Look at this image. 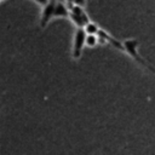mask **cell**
<instances>
[{"label": "cell", "instance_id": "1", "mask_svg": "<svg viewBox=\"0 0 155 155\" xmlns=\"http://www.w3.org/2000/svg\"><path fill=\"white\" fill-rule=\"evenodd\" d=\"M69 10H70L69 18L71 19V22H73L78 28H84V27L90 22V18H88L87 13L85 12L84 7L78 6V5H71V6L69 7Z\"/></svg>", "mask_w": 155, "mask_h": 155}, {"label": "cell", "instance_id": "2", "mask_svg": "<svg viewBox=\"0 0 155 155\" xmlns=\"http://www.w3.org/2000/svg\"><path fill=\"white\" fill-rule=\"evenodd\" d=\"M86 35L87 33L85 31L84 28H78L74 35V41H73V58L78 59L81 56L84 45H86Z\"/></svg>", "mask_w": 155, "mask_h": 155}, {"label": "cell", "instance_id": "3", "mask_svg": "<svg viewBox=\"0 0 155 155\" xmlns=\"http://www.w3.org/2000/svg\"><path fill=\"white\" fill-rule=\"evenodd\" d=\"M56 2H57V0H50L48 4L42 7L41 18H40V27H41V28H45V27L47 25V23L54 17Z\"/></svg>", "mask_w": 155, "mask_h": 155}, {"label": "cell", "instance_id": "4", "mask_svg": "<svg viewBox=\"0 0 155 155\" xmlns=\"http://www.w3.org/2000/svg\"><path fill=\"white\" fill-rule=\"evenodd\" d=\"M137 46H138V41H137V40L131 39V40H126V41H124L125 51H127L128 54L132 56L134 59H137V58L139 57L138 51H137Z\"/></svg>", "mask_w": 155, "mask_h": 155}, {"label": "cell", "instance_id": "5", "mask_svg": "<svg viewBox=\"0 0 155 155\" xmlns=\"http://www.w3.org/2000/svg\"><path fill=\"white\" fill-rule=\"evenodd\" d=\"M69 15H70V10H68L62 1H57L56 2V7H54V17L69 18Z\"/></svg>", "mask_w": 155, "mask_h": 155}, {"label": "cell", "instance_id": "6", "mask_svg": "<svg viewBox=\"0 0 155 155\" xmlns=\"http://www.w3.org/2000/svg\"><path fill=\"white\" fill-rule=\"evenodd\" d=\"M84 29H85V31H86L87 34H98V31H99L98 25H97L96 23H92V22H88V23L84 27Z\"/></svg>", "mask_w": 155, "mask_h": 155}, {"label": "cell", "instance_id": "7", "mask_svg": "<svg viewBox=\"0 0 155 155\" xmlns=\"http://www.w3.org/2000/svg\"><path fill=\"white\" fill-rule=\"evenodd\" d=\"M98 44V35L97 34H87L86 35V45L93 47Z\"/></svg>", "mask_w": 155, "mask_h": 155}, {"label": "cell", "instance_id": "8", "mask_svg": "<svg viewBox=\"0 0 155 155\" xmlns=\"http://www.w3.org/2000/svg\"><path fill=\"white\" fill-rule=\"evenodd\" d=\"M136 61H138V62H140V63H142V64H144V65H145V67H147V68H148V69H149V70H150V71H153V73H154V74H155V68H154V67H153V65H150V64H148V63H147V62H144V61H143V59H142V58H140V57H138V58H137V59H136Z\"/></svg>", "mask_w": 155, "mask_h": 155}, {"label": "cell", "instance_id": "9", "mask_svg": "<svg viewBox=\"0 0 155 155\" xmlns=\"http://www.w3.org/2000/svg\"><path fill=\"white\" fill-rule=\"evenodd\" d=\"M71 1H73V5H78L81 7H84L86 4V0H71Z\"/></svg>", "mask_w": 155, "mask_h": 155}, {"label": "cell", "instance_id": "10", "mask_svg": "<svg viewBox=\"0 0 155 155\" xmlns=\"http://www.w3.org/2000/svg\"><path fill=\"white\" fill-rule=\"evenodd\" d=\"M34 1H35L38 5H40V6H42V7H44L45 5H47V4H48V1H50V0H34Z\"/></svg>", "mask_w": 155, "mask_h": 155}, {"label": "cell", "instance_id": "11", "mask_svg": "<svg viewBox=\"0 0 155 155\" xmlns=\"http://www.w3.org/2000/svg\"><path fill=\"white\" fill-rule=\"evenodd\" d=\"M67 1H69V4H70V6L73 5V1H71V0H67ZM70 6H69V7H70Z\"/></svg>", "mask_w": 155, "mask_h": 155}, {"label": "cell", "instance_id": "12", "mask_svg": "<svg viewBox=\"0 0 155 155\" xmlns=\"http://www.w3.org/2000/svg\"><path fill=\"white\" fill-rule=\"evenodd\" d=\"M0 1H2V0H0Z\"/></svg>", "mask_w": 155, "mask_h": 155}]
</instances>
